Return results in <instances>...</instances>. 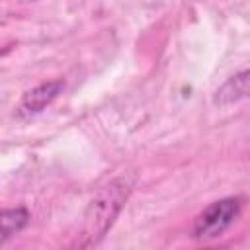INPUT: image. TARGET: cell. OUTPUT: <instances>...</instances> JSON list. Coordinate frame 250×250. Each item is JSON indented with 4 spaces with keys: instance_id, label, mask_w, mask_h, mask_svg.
Here are the masks:
<instances>
[{
    "instance_id": "4",
    "label": "cell",
    "mask_w": 250,
    "mask_h": 250,
    "mask_svg": "<svg viewBox=\"0 0 250 250\" xmlns=\"http://www.w3.org/2000/svg\"><path fill=\"white\" fill-rule=\"evenodd\" d=\"M242 100H250V68L240 70L230 78H227L213 96V104L221 107L232 105Z\"/></svg>"
},
{
    "instance_id": "2",
    "label": "cell",
    "mask_w": 250,
    "mask_h": 250,
    "mask_svg": "<svg viewBox=\"0 0 250 250\" xmlns=\"http://www.w3.org/2000/svg\"><path fill=\"white\" fill-rule=\"evenodd\" d=\"M242 209V199L240 197H223L213 203H209L197 217L191 229V236L197 240H211L221 236L238 217Z\"/></svg>"
},
{
    "instance_id": "5",
    "label": "cell",
    "mask_w": 250,
    "mask_h": 250,
    "mask_svg": "<svg viewBox=\"0 0 250 250\" xmlns=\"http://www.w3.org/2000/svg\"><path fill=\"white\" fill-rule=\"evenodd\" d=\"M29 223V211L25 207H8L2 211L0 225H2V236L0 244H6L14 234L21 232Z\"/></svg>"
},
{
    "instance_id": "1",
    "label": "cell",
    "mask_w": 250,
    "mask_h": 250,
    "mask_svg": "<svg viewBox=\"0 0 250 250\" xmlns=\"http://www.w3.org/2000/svg\"><path fill=\"white\" fill-rule=\"evenodd\" d=\"M129 182L125 178H115L107 186H104L96 197L90 201L84 221H82V230L78 234L76 246L80 248H90L96 246L111 229L115 223L117 215L121 213L127 197H129Z\"/></svg>"
},
{
    "instance_id": "3",
    "label": "cell",
    "mask_w": 250,
    "mask_h": 250,
    "mask_svg": "<svg viewBox=\"0 0 250 250\" xmlns=\"http://www.w3.org/2000/svg\"><path fill=\"white\" fill-rule=\"evenodd\" d=\"M62 88H64L62 80H47V82L37 84L31 90H27L16 107V117L21 121H27V119L39 115L43 109H47V105H51L57 100V96L62 92Z\"/></svg>"
}]
</instances>
